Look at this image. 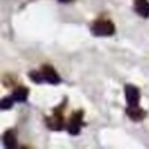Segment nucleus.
<instances>
[{"mask_svg": "<svg viewBox=\"0 0 149 149\" xmlns=\"http://www.w3.org/2000/svg\"><path fill=\"white\" fill-rule=\"evenodd\" d=\"M115 25L113 22L109 19H98L91 26V33L94 36H100V37H107V36H112L115 33Z\"/></svg>", "mask_w": 149, "mask_h": 149, "instance_id": "f257e3e1", "label": "nucleus"}, {"mask_svg": "<svg viewBox=\"0 0 149 149\" xmlns=\"http://www.w3.org/2000/svg\"><path fill=\"white\" fill-rule=\"evenodd\" d=\"M81 124H83V112L79 111L73 113L72 117L69 120V124H68V131L72 135H77L80 133V128H81Z\"/></svg>", "mask_w": 149, "mask_h": 149, "instance_id": "f03ea898", "label": "nucleus"}, {"mask_svg": "<svg viewBox=\"0 0 149 149\" xmlns=\"http://www.w3.org/2000/svg\"><path fill=\"white\" fill-rule=\"evenodd\" d=\"M124 94H126V101L128 107L138 105L139 102V90L133 84H127L124 87Z\"/></svg>", "mask_w": 149, "mask_h": 149, "instance_id": "7ed1b4c3", "label": "nucleus"}, {"mask_svg": "<svg viewBox=\"0 0 149 149\" xmlns=\"http://www.w3.org/2000/svg\"><path fill=\"white\" fill-rule=\"evenodd\" d=\"M40 70H42L43 77H44V80L47 83H51V84H59L61 83V77H59V74L55 72V69H54L53 66L44 65Z\"/></svg>", "mask_w": 149, "mask_h": 149, "instance_id": "20e7f679", "label": "nucleus"}, {"mask_svg": "<svg viewBox=\"0 0 149 149\" xmlns=\"http://www.w3.org/2000/svg\"><path fill=\"white\" fill-rule=\"evenodd\" d=\"M47 126L51 130H55V131H58V130L64 127V117H62V113L58 109L54 112L53 116L47 119Z\"/></svg>", "mask_w": 149, "mask_h": 149, "instance_id": "39448f33", "label": "nucleus"}, {"mask_svg": "<svg viewBox=\"0 0 149 149\" xmlns=\"http://www.w3.org/2000/svg\"><path fill=\"white\" fill-rule=\"evenodd\" d=\"M127 115L131 120H134V122H141L142 119H145L146 112H145L142 108H139L138 105H134V107L127 108Z\"/></svg>", "mask_w": 149, "mask_h": 149, "instance_id": "423d86ee", "label": "nucleus"}, {"mask_svg": "<svg viewBox=\"0 0 149 149\" xmlns=\"http://www.w3.org/2000/svg\"><path fill=\"white\" fill-rule=\"evenodd\" d=\"M134 7L137 14L141 15L142 18L149 17V1L148 0H134Z\"/></svg>", "mask_w": 149, "mask_h": 149, "instance_id": "0eeeda50", "label": "nucleus"}, {"mask_svg": "<svg viewBox=\"0 0 149 149\" xmlns=\"http://www.w3.org/2000/svg\"><path fill=\"white\" fill-rule=\"evenodd\" d=\"M3 142H4V146L7 149H14L17 146V137L15 133L13 130H8L6 131L4 135H3Z\"/></svg>", "mask_w": 149, "mask_h": 149, "instance_id": "6e6552de", "label": "nucleus"}, {"mask_svg": "<svg viewBox=\"0 0 149 149\" xmlns=\"http://www.w3.org/2000/svg\"><path fill=\"white\" fill-rule=\"evenodd\" d=\"M28 94H29V90H28L26 87H18L14 93H13V98H14V101L17 102H25L28 98Z\"/></svg>", "mask_w": 149, "mask_h": 149, "instance_id": "1a4fd4ad", "label": "nucleus"}, {"mask_svg": "<svg viewBox=\"0 0 149 149\" xmlns=\"http://www.w3.org/2000/svg\"><path fill=\"white\" fill-rule=\"evenodd\" d=\"M13 104H14V98L13 97H4V98H1V104H0V107L3 111H8L13 108Z\"/></svg>", "mask_w": 149, "mask_h": 149, "instance_id": "9d476101", "label": "nucleus"}, {"mask_svg": "<svg viewBox=\"0 0 149 149\" xmlns=\"http://www.w3.org/2000/svg\"><path fill=\"white\" fill-rule=\"evenodd\" d=\"M29 77L35 81V83H43V81H46L44 80V77H43V73H42V70H32L31 73H29Z\"/></svg>", "mask_w": 149, "mask_h": 149, "instance_id": "9b49d317", "label": "nucleus"}, {"mask_svg": "<svg viewBox=\"0 0 149 149\" xmlns=\"http://www.w3.org/2000/svg\"><path fill=\"white\" fill-rule=\"evenodd\" d=\"M58 1H61V3H69L70 0H58Z\"/></svg>", "mask_w": 149, "mask_h": 149, "instance_id": "f8f14e48", "label": "nucleus"}]
</instances>
